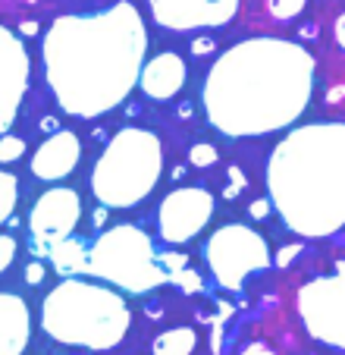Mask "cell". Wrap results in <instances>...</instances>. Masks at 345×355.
Returning <instances> with one entry per match:
<instances>
[{
    "label": "cell",
    "mask_w": 345,
    "mask_h": 355,
    "mask_svg": "<svg viewBox=\"0 0 345 355\" xmlns=\"http://www.w3.org/2000/svg\"><path fill=\"white\" fill-rule=\"evenodd\" d=\"M85 274L132 295L151 293L166 283L154 239L135 223H116L94 239V245L88 248Z\"/></svg>",
    "instance_id": "8992f818"
},
{
    "label": "cell",
    "mask_w": 345,
    "mask_h": 355,
    "mask_svg": "<svg viewBox=\"0 0 345 355\" xmlns=\"http://www.w3.org/2000/svg\"><path fill=\"white\" fill-rule=\"evenodd\" d=\"M242 0H151V13L170 32L220 28L239 13Z\"/></svg>",
    "instance_id": "7c38bea8"
},
{
    "label": "cell",
    "mask_w": 345,
    "mask_h": 355,
    "mask_svg": "<svg viewBox=\"0 0 345 355\" xmlns=\"http://www.w3.org/2000/svg\"><path fill=\"white\" fill-rule=\"evenodd\" d=\"M299 252H301V245H285L283 252L276 255V264H279V268H285V264H292L295 258H299Z\"/></svg>",
    "instance_id": "d4e9b609"
},
{
    "label": "cell",
    "mask_w": 345,
    "mask_h": 355,
    "mask_svg": "<svg viewBox=\"0 0 345 355\" xmlns=\"http://www.w3.org/2000/svg\"><path fill=\"white\" fill-rule=\"evenodd\" d=\"M79 157H82L79 135L69 132V129H60V132H53L51 139H44L38 145V151L32 157V173L44 182H57L73 173Z\"/></svg>",
    "instance_id": "4fadbf2b"
},
{
    "label": "cell",
    "mask_w": 345,
    "mask_h": 355,
    "mask_svg": "<svg viewBox=\"0 0 345 355\" xmlns=\"http://www.w3.org/2000/svg\"><path fill=\"white\" fill-rule=\"evenodd\" d=\"M299 315L305 330L324 346L345 349V277H317L299 289Z\"/></svg>",
    "instance_id": "ba28073f"
},
{
    "label": "cell",
    "mask_w": 345,
    "mask_h": 355,
    "mask_svg": "<svg viewBox=\"0 0 345 355\" xmlns=\"http://www.w3.org/2000/svg\"><path fill=\"white\" fill-rule=\"evenodd\" d=\"M16 201H19V182H16L13 173L0 170V223L13 217Z\"/></svg>",
    "instance_id": "ac0fdd59"
},
{
    "label": "cell",
    "mask_w": 345,
    "mask_h": 355,
    "mask_svg": "<svg viewBox=\"0 0 345 355\" xmlns=\"http://www.w3.org/2000/svg\"><path fill=\"white\" fill-rule=\"evenodd\" d=\"M186 76H188L186 73V60H182L179 54L166 51V54H157L154 60H148L145 67H141L139 85H141V92H145L148 98L170 101V98H176V94L182 92Z\"/></svg>",
    "instance_id": "5bb4252c"
},
{
    "label": "cell",
    "mask_w": 345,
    "mask_h": 355,
    "mask_svg": "<svg viewBox=\"0 0 345 355\" xmlns=\"http://www.w3.org/2000/svg\"><path fill=\"white\" fill-rule=\"evenodd\" d=\"M213 217V195L201 186H182L172 189L157 211V227L160 239L170 245H182V242L195 239L201 230L211 223Z\"/></svg>",
    "instance_id": "30bf717a"
},
{
    "label": "cell",
    "mask_w": 345,
    "mask_h": 355,
    "mask_svg": "<svg viewBox=\"0 0 345 355\" xmlns=\"http://www.w3.org/2000/svg\"><path fill=\"white\" fill-rule=\"evenodd\" d=\"M82 220V198L76 189L57 186L47 189L38 201H35L32 214H28V230H32V252L35 255H47V248L57 242L69 239Z\"/></svg>",
    "instance_id": "9c48e42d"
},
{
    "label": "cell",
    "mask_w": 345,
    "mask_h": 355,
    "mask_svg": "<svg viewBox=\"0 0 345 355\" xmlns=\"http://www.w3.org/2000/svg\"><path fill=\"white\" fill-rule=\"evenodd\" d=\"M217 148L213 145H204V141H201V145H195L192 151H188V161L195 164V167H213V164H217Z\"/></svg>",
    "instance_id": "44dd1931"
},
{
    "label": "cell",
    "mask_w": 345,
    "mask_h": 355,
    "mask_svg": "<svg viewBox=\"0 0 345 355\" xmlns=\"http://www.w3.org/2000/svg\"><path fill=\"white\" fill-rule=\"evenodd\" d=\"M198 346V334L192 327H172L154 340V355H192Z\"/></svg>",
    "instance_id": "e0dca14e"
},
{
    "label": "cell",
    "mask_w": 345,
    "mask_h": 355,
    "mask_svg": "<svg viewBox=\"0 0 345 355\" xmlns=\"http://www.w3.org/2000/svg\"><path fill=\"white\" fill-rule=\"evenodd\" d=\"M242 355H276V352H273L267 343H251V346H245V352Z\"/></svg>",
    "instance_id": "83f0119b"
},
{
    "label": "cell",
    "mask_w": 345,
    "mask_h": 355,
    "mask_svg": "<svg viewBox=\"0 0 345 355\" xmlns=\"http://www.w3.org/2000/svg\"><path fill=\"white\" fill-rule=\"evenodd\" d=\"M204 261L211 268L213 280L223 289H242L245 280L258 270H267L273 264L267 239L251 227L242 223H226L213 230L211 239L204 242Z\"/></svg>",
    "instance_id": "52a82bcc"
},
{
    "label": "cell",
    "mask_w": 345,
    "mask_h": 355,
    "mask_svg": "<svg viewBox=\"0 0 345 355\" xmlns=\"http://www.w3.org/2000/svg\"><path fill=\"white\" fill-rule=\"evenodd\" d=\"M47 258H51L53 270L60 277H79V274H85L88 245L82 239H76V236H69V239H63V242L47 248Z\"/></svg>",
    "instance_id": "2e32d148"
},
{
    "label": "cell",
    "mask_w": 345,
    "mask_h": 355,
    "mask_svg": "<svg viewBox=\"0 0 345 355\" xmlns=\"http://www.w3.org/2000/svg\"><path fill=\"white\" fill-rule=\"evenodd\" d=\"M305 7L308 0H267V10H270L273 19H295Z\"/></svg>",
    "instance_id": "d6986e66"
},
{
    "label": "cell",
    "mask_w": 345,
    "mask_h": 355,
    "mask_svg": "<svg viewBox=\"0 0 345 355\" xmlns=\"http://www.w3.org/2000/svg\"><path fill=\"white\" fill-rule=\"evenodd\" d=\"M245 173H242L239 167H229V189H226V198H233V195H239L242 189H245Z\"/></svg>",
    "instance_id": "cb8c5ba5"
},
{
    "label": "cell",
    "mask_w": 345,
    "mask_h": 355,
    "mask_svg": "<svg viewBox=\"0 0 345 355\" xmlns=\"http://www.w3.org/2000/svg\"><path fill=\"white\" fill-rule=\"evenodd\" d=\"M213 47H217V44H213V38H198V41L192 44V51H195L198 57H204V54H211Z\"/></svg>",
    "instance_id": "4316f807"
},
{
    "label": "cell",
    "mask_w": 345,
    "mask_h": 355,
    "mask_svg": "<svg viewBox=\"0 0 345 355\" xmlns=\"http://www.w3.org/2000/svg\"><path fill=\"white\" fill-rule=\"evenodd\" d=\"M317 60L299 41L245 38L217 57L201 88V104L217 132L254 139L292 126L311 104Z\"/></svg>",
    "instance_id": "7a4b0ae2"
},
{
    "label": "cell",
    "mask_w": 345,
    "mask_h": 355,
    "mask_svg": "<svg viewBox=\"0 0 345 355\" xmlns=\"http://www.w3.org/2000/svg\"><path fill=\"white\" fill-rule=\"evenodd\" d=\"M145 57L148 28L129 0L53 19L41 44L47 88L63 114L79 120L120 107L139 85Z\"/></svg>",
    "instance_id": "6da1fadb"
},
{
    "label": "cell",
    "mask_w": 345,
    "mask_h": 355,
    "mask_svg": "<svg viewBox=\"0 0 345 355\" xmlns=\"http://www.w3.org/2000/svg\"><path fill=\"white\" fill-rule=\"evenodd\" d=\"M32 336V311L26 299L0 289V355H22Z\"/></svg>",
    "instance_id": "9a60e30c"
},
{
    "label": "cell",
    "mask_w": 345,
    "mask_h": 355,
    "mask_svg": "<svg viewBox=\"0 0 345 355\" xmlns=\"http://www.w3.org/2000/svg\"><path fill=\"white\" fill-rule=\"evenodd\" d=\"M267 211H270V205H267V201H254V205H251V217H267Z\"/></svg>",
    "instance_id": "f1b7e54d"
},
{
    "label": "cell",
    "mask_w": 345,
    "mask_h": 355,
    "mask_svg": "<svg viewBox=\"0 0 345 355\" xmlns=\"http://www.w3.org/2000/svg\"><path fill=\"white\" fill-rule=\"evenodd\" d=\"M342 26H345V19L339 16V19H336V28H333V32H336V41H339V44H345V38H342Z\"/></svg>",
    "instance_id": "f546056e"
},
{
    "label": "cell",
    "mask_w": 345,
    "mask_h": 355,
    "mask_svg": "<svg viewBox=\"0 0 345 355\" xmlns=\"http://www.w3.org/2000/svg\"><path fill=\"white\" fill-rule=\"evenodd\" d=\"M16 252H19V242H16L13 236L0 233V274L10 270V264L16 261Z\"/></svg>",
    "instance_id": "7402d4cb"
},
{
    "label": "cell",
    "mask_w": 345,
    "mask_h": 355,
    "mask_svg": "<svg viewBox=\"0 0 345 355\" xmlns=\"http://www.w3.org/2000/svg\"><path fill=\"white\" fill-rule=\"evenodd\" d=\"M26 280L32 283V286H38V283L44 280V268H41V264H28V268H26Z\"/></svg>",
    "instance_id": "484cf974"
},
{
    "label": "cell",
    "mask_w": 345,
    "mask_h": 355,
    "mask_svg": "<svg viewBox=\"0 0 345 355\" xmlns=\"http://www.w3.org/2000/svg\"><path fill=\"white\" fill-rule=\"evenodd\" d=\"M38 32V22H22V35H35Z\"/></svg>",
    "instance_id": "4dcf8cb0"
},
{
    "label": "cell",
    "mask_w": 345,
    "mask_h": 355,
    "mask_svg": "<svg viewBox=\"0 0 345 355\" xmlns=\"http://www.w3.org/2000/svg\"><path fill=\"white\" fill-rule=\"evenodd\" d=\"M267 195L279 220L305 239L345 227V123L295 126L267 161Z\"/></svg>",
    "instance_id": "3957f363"
},
{
    "label": "cell",
    "mask_w": 345,
    "mask_h": 355,
    "mask_svg": "<svg viewBox=\"0 0 345 355\" xmlns=\"http://www.w3.org/2000/svg\"><path fill=\"white\" fill-rule=\"evenodd\" d=\"M28 73H32V60L22 38L7 26H0V135L19 116L28 92Z\"/></svg>",
    "instance_id": "8fae6325"
},
{
    "label": "cell",
    "mask_w": 345,
    "mask_h": 355,
    "mask_svg": "<svg viewBox=\"0 0 345 355\" xmlns=\"http://www.w3.org/2000/svg\"><path fill=\"white\" fill-rule=\"evenodd\" d=\"M22 151H26V141L22 139H16V135H3V139H0V164L19 161Z\"/></svg>",
    "instance_id": "ffe728a7"
},
{
    "label": "cell",
    "mask_w": 345,
    "mask_h": 355,
    "mask_svg": "<svg viewBox=\"0 0 345 355\" xmlns=\"http://www.w3.org/2000/svg\"><path fill=\"white\" fill-rule=\"evenodd\" d=\"M163 173V145L141 126H123L107 141L91 170V192L104 208H135L157 189Z\"/></svg>",
    "instance_id": "5b68a950"
},
{
    "label": "cell",
    "mask_w": 345,
    "mask_h": 355,
    "mask_svg": "<svg viewBox=\"0 0 345 355\" xmlns=\"http://www.w3.org/2000/svg\"><path fill=\"white\" fill-rule=\"evenodd\" d=\"M132 311L116 289L91 280L67 277L41 305V327L63 346L104 352L126 336Z\"/></svg>",
    "instance_id": "277c9868"
},
{
    "label": "cell",
    "mask_w": 345,
    "mask_h": 355,
    "mask_svg": "<svg viewBox=\"0 0 345 355\" xmlns=\"http://www.w3.org/2000/svg\"><path fill=\"white\" fill-rule=\"evenodd\" d=\"M170 283H176V286H182V289H186V293H198V289H201V280H198V274H195L192 268L179 270V274L172 277Z\"/></svg>",
    "instance_id": "603a6c76"
}]
</instances>
